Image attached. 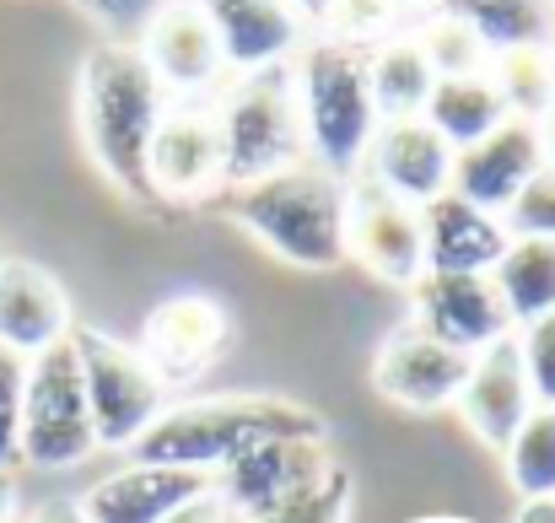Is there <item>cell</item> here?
Returning <instances> with one entry per match:
<instances>
[{
	"label": "cell",
	"instance_id": "1",
	"mask_svg": "<svg viewBox=\"0 0 555 523\" xmlns=\"http://www.w3.org/2000/svg\"><path fill=\"white\" fill-rule=\"evenodd\" d=\"M168 92L152 76V65L141 60L135 43H98L81 60L76 76V114H81V136L92 163L103 168V178L135 200V205H157L152 189V141L163 130L168 114Z\"/></svg>",
	"mask_w": 555,
	"mask_h": 523
},
{
	"label": "cell",
	"instance_id": "2",
	"mask_svg": "<svg viewBox=\"0 0 555 523\" xmlns=\"http://www.w3.org/2000/svg\"><path fill=\"white\" fill-rule=\"evenodd\" d=\"M324 416L275 399V394H210V399H184L157 416V426L130 448L141 464H173V470H199L216 475L227 459L264 437H297V443H324Z\"/></svg>",
	"mask_w": 555,
	"mask_h": 523
},
{
	"label": "cell",
	"instance_id": "3",
	"mask_svg": "<svg viewBox=\"0 0 555 523\" xmlns=\"http://www.w3.org/2000/svg\"><path fill=\"white\" fill-rule=\"evenodd\" d=\"M221 211L292 270L319 276V270H340L351 259V248H346V178H330L313 163H297L286 174L227 189Z\"/></svg>",
	"mask_w": 555,
	"mask_h": 523
},
{
	"label": "cell",
	"instance_id": "4",
	"mask_svg": "<svg viewBox=\"0 0 555 523\" xmlns=\"http://www.w3.org/2000/svg\"><path fill=\"white\" fill-rule=\"evenodd\" d=\"M292 98L302 119V146L313 152V168L330 178H357L367 168L372 136H377V103L367 81V49L340 43V38H313L297 43L292 60Z\"/></svg>",
	"mask_w": 555,
	"mask_h": 523
},
{
	"label": "cell",
	"instance_id": "5",
	"mask_svg": "<svg viewBox=\"0 0 555 523\" xmlns=\"http://www.w3.org/2000/svg\"><path fill=\"white\" fill-rule=\"evenodd\" d=\"M216 125H221V194L297 168L308 146H302V119L292 98V65L243 76L221 98Z\"/></svg>",
	"mask_w": 555,
	"mask_h": 523
},
{
	"label": "cell",
	"instance_id": "6",
	"mask_svg": "<svg viewBox=\"0 0 555 523\" xmlns=\"http://www.w3.org/2000/svg\"><path fill=\"white\" fill-rule=\"evenodd\" d=\"M70 346L81 361V383H87V410H92V432H98V448H135L157 416L168 410V383L146 367V356L103 330H87L76 324L70 330Z\"/></svg>",
	"mask_w": 555,
	"mask_h": 523
},
{
	"label": "cell",
	"instance_id": "7",
	"mask_svg": "<svg viewBox=\"0 0 555 523\" xmlns=\"http://www.w3.org/2000/svg\"><path fill=\"white\" fill-rule=\"evenodd\" d=\"M98 454L87 383L76 346L60 341L54 350L27 361V394H22V464L33 470H76Z\"/></svg>",
	"mask_w": 555,
	"mask_h": 523
},
{
	"label": "cell",
	"instance_id": "8",
	"mask_svg": "<svg viewBox=\"0 0 555 523\" xmlns=\"http://www.w3.org/2000/svg\"><path fill=\"white\" fill-rule=\"evenodd\" d=\"M346 248L351 259L372 270L388 286H415L426 276V232H421V205L399 200L377 178L346 183Z\"/></svg>",
	"mask_w": 555,
	"mask_h": 523
},
{
	"label": "cell",
	"instance_id": "9",
	"mask_svg": "<svg viewBox=\"0 0 555 523\" xmlns=\"http://www.w3.org/2000/svg\"><path fill=\"white\" fill-rule=\"evenodd\" d=\"M330 448L324 443H297V437H264L254 448H243L237 459H227L216 470V497L227 508V519L264 523L281 513L292 497H302L308 486H319L330 475Z\"/></svg>",
	"mask_w": 555,
	"mask_h": 523
},
{
	"label": "cell",
	"instance_id": "10",
	"mask_svg": "<svg viewBox=\"0 0 555 523\" xmlns=\"http://www.w3.org/2000/svg\"><path fill=\"white\" fill-rule=\"evenodd\" d=\"M410 308H415L410 324H421L431 341L464 350V356H480L513 335V314L491 276H431L426 270L410 286Z\"/></svg>",
	"mask_w": 555,
	"mask_h": 523
},
{
	"label": "cell",
	"instance_id": "11",
	"mask_svg": "<svg viewBox=\"0 0 555 523\" xmlns=\"http://www.w3.org/2000/svg\"><path fill=\"white\" fill-rule=\"evenodd\" d=\"M227 341H232V314L205 292H179V297H168L146 314V330H141L135 350L146 356V367L168 388H184L205 367H216Z\"/></svg>",
	"mask_w": 555,
	"mask_h": 523
},
{
	"label": "cell",
	"instance_id": "12",
	"mask_svg": "<svg viewBox=\"0 0 555 523\" xmlns=\"http://www.w3.org/2000/svg\"><path fill=\"white\" fill-rule=\"evenodd\" d=\"M469 367L475 356L431 341L421 324H399L372 361V383L383 399L404 405V410H442V405H459L464 383H469Z\"/></svg>",
	"mask_w": 555,
	"mask_h": 523
},
{
	"label": "cell",
	"instance_id": "13",
	"mask_svg": "<svg viewBox=\"0 0 555 523\" xmlns=\"http://www.w3.org/2000/svg\"><path fill=\"white\" fill-rule=\"evenodd\" d=\"M135 49L173 103H199L227 71L221 43L194 0H173L163 16H152V27L135 38Z\"/></svg>",
	"mask_w": 555,
	"mask_h": 523
},
{
	"label": "cell",
	"instance_id": "14",
	"mask_svg": "<svg viewBox=\"0 0 555 523\" xmlns=\"http://www.w3.org/2000/svg\"><path fill=\"white\" fill-rule=\"evenodd\" d=\"M210 486H216V475L130 459L125 470H114L81 492V513L92 523H168L194 497H205Z\"/></svg>",
	"mask_w": 555,
	"mask_h": 523
},
{
	"label": "cell",
	"instance_id": "15",
	"mask_svg": "<svg viewBox=\"0 0 555 523\" xmlns=\"http://www.w3.org/2000/svg\"><path fill=\"white\" fill-rule=\"evenodd\" d=\"M70 330H76V319H70L65 286L43 265L5 254L0 259V346L33 361L60 341H70Z\"/></svg>",
	"mask_w": 555,
	"mask_h": 523
},
{
	"label": "cell",
	"instance_id": "16",
	"mask_svg": "<svg viewBox=\"0 0 555 523\" xmlns=\"http://www.w3.org/2000/svg\"><path fill=\"white\" fill-rule=\"evenodd\" d=\"M545 168V141L534 119H507L502 130H491L486 141H475L469 152L453 157V194H464L469 205L502 216L518 189Z\"/></svg>",
	"mask_w": 555,
	"mask_h": 523
},
{
	"label": "cell",
	"instance_id": "17",
	"mask_svg": "<svg viewBox=\"0 0 555 523\" xmlns=\"http://www.w3.org/2000/svg\"><path fill=\"white\" fill-rule=\"evenodd\" d=\"M152 189L157 200H194L221 189V125L205 103H168L152 141Z\"/></svg>",
	"mask_w": 555,
	"mask_h": 523
},
{
	"label": "cell",
	"instance_id": "18",
	"mask_svg": "<svg viewBox=\"0 0 555 523\" xmlns=\"http://www.w3.org/2000/svg\"><path fill=\"white\" fill-rule=\"evenodd\" d=\"M421 232H426V270L431 276H491L513 243L502 216L469 205L453 189L421 205Z\"/></svg>",
	"mask_w": 555,
	"mask_h": 523
},
{
	"label": "cell",
	"instance_id": "19",
	"mask_svg": "<svg viewBox=\"0 0 555 523\" xmlns=\"http://www.w3.org/2000/svg\"><path fill=\"white\" fill-rule=\"evenodd\" d=\"M459 410H464L469 432H475L486 448L507 454V443L518 437V426H524L529 410H534L529 372H524V356H518V335H507V341H496L491 350L475 356L469 383H464V394H459Z\"/></svg>",
	"mask_w": 555,
	"mask_h": 523
},
{
	"label": "cell",
	"instance_id": "20",
	"mask_svg": "<svg viewBox=\"0 0 555 523\" xmlns=\"http://www.w3.org/2000/svg\"><path fill=\"white\" fill-rule=\"evenodd\" d=\"M221 43V60L243 76L286 65L302 43V16L286 0H194Z\"/></svg>",
	"mask_w": 555,
	"mask_h": 523
},
{
	"label": "cell",
	"instance_id": "21",
	"mask_svg": "<svg viewBox=\"0 0 555 523\" xmlns=\"http://www.w3.org/2000/svg\"><path fill=\"white\" fill-rule=\"evenodd\" d=\"M453 146L426 119H383L367 152V178L393 189L410 205H426L453 189Z\"/></svg>",
	"mask_w": 555,
	"mask_h": 523
},
{
	"label": "cell",
	"instance_id": "22",
	"mask_svg": "<svg viewBox=\"0 0 555 523\" xmlns=\"http://www.w3.org/2000/svg\"><path fill=\"white\" fill-rule=\"evenodd\" d=\"M421 119L453 146V152H469L475 141H486L491 130H502L513 114L502 103V92L491 87V76H437Z\"/></svg>",
	"mask_w": 555,
	"mask_h": 523
},
{
	"label": "cell",
	"instance_id": "23",
	"mask_svg": "<svg viewBox=\"0 0 555 523\" xmlns=\"http://www.w3.org/2000/svg\"><path fill=\"white\" fill-rule=\"evenodd\" d=\"M367 81L377 119H421V109L437 87V71L415 33H388L383 43L367 49Z\"/></svg>",
	"mask_w": 555,
	"mask_h": 523
},
{
	"label": "cell",
	"instance_id": "24",
	"mask_svg": "<svg viewBox=\"0 0 555 523\" xmlns=\"http://www.w3.org/2000/svg\"><path fill=\"white\" fill-rule=\"evenodd\" d=\"M551 0H437V16L464 22L486 43V54L524 49V43H551Z\"/></svg>",
	"mask_w": 555,
	"mask_h": 523
},
{
	"label": "cell",
	"instance_id": "25",
	"mask_svg": "<svg viewBox=\"0 0 555 523\" xmlns=\"http://www.w3.org/2000/svg\"><path fill=\"white\" fill-rule=\"evenodd\" d=\"M513 324H534L555 314V238H513L491 270Z\"/></svg>",
	"mask_w": 555,
	"mask_h": 523
},
{
	"label": "cell",
	"instance_id": "26",
	"mask_svg": "<svg viewBox=\"0 0 555 523\" xmlns=\"http://www.w3.org/2000/svg\"><path fill=\"white\" fill-rule=\"evenodd\" d=\"M491 87L502 92L513 119H545V109L555 103V49L551 43H524V49H502L486 65Z\"/></svg>",
	"mask_w": 555,
	"mask_h": 523
},
{
	"label": "cell",
	"instance_id": "27",
	"mask_svg": "<svg viewBox=\"0 0 555 523\" xmlns=\"http://www.w3.org/2000/svg\"><path fill=\"white\" fill-rule=\"evenodd\" d=\"M502 459H507V481H513V492H518L524 502L555 497V410H540V405H534Z\"/></svg>",
	"mask_w": 555,
	"mask_h": 523
},
{
	"label": "cell",
	"instance_id": "28",
	"mask_svg": "<svg viewBox=\"0 0 555 523\" xmlns=\"http://www.w3.org/2000/svg\"><path fill=\"white\" fill-rule=\"evenodd\" d=\"M415 38H421V49H426V60H431L437 76H480L491 65L486 43L464 22H453V16H426V27Z\"/></svg>",
	"mask_w": 555,
	"mask_h": 523
},
{
	"label": "cell",
	"instance_id": "29",
	"mask_svg": "<svg viewBox=\"0 0 555 523\" xmlns=\"http://www.w3.org/2000/svg\"><path fill=\"white\" fill-rule=\"evenodd\" d=\"M346 513H351V475L340 464H330V475L319 486L292 497L281 513H270L264 523H346Z\"/></svg>",
	"mask_w": 555,
	"mask_h": 523
},
{
	"label": "cell",
	"instance_id": "30",
	"mask_svg": "<svg viewBox=\"0 0 555 523\" xmlns=\"http://www.w3.org/2000/svg\"><path fill=\"white\" fill-rule=\"evenodd\" d=\"M502 221H507V238H555V168L551 163L518 189V200L502 211Z\"/></svg>",
	"mask_w": 555,
	"mask_h": 523
},
{
	"label": "cell",
	"instance_id": "31",
	"mask_svg": "<svg viewBox=\"0 0 555 523\" xmlns=\"http://www.w3.org/2000/svg\"><path fill=\"white\" fill-rule=\"evenodd\" d=\"M22 394H27V361L0 346V470L22 464Z\"/></svg>",
	"mask_w": 555,
	"mask_h": 523
},
{
	"label": "cell",
	"instance_id": "32",
	"mask_svg": "<svg viewBox=\"0 0 555 523\" xmlns=\"http://www.w3.org/2000/svg\"><path fill=\"white\" fill-rule=\"evenodd\" d=\"M393 0H335V11L324 16L330 22V38L340 43H357V49H372L388 38V22H393Z\"/></svg>",
	"mask_w": 555,
	"mask_h": 523
},
{
	"label": "cell",
	"instance_id": "33",
	"mask_svg": "<svg viewBox=\"0 0 555 523\" xmlns=\"http://www.w3.org/2000/svg\"><path fill=\"white\" fill-rule=\"evenodd\" d=\"M518 356H524V372H529V394L540 410H555V314L524 324L518 335Z\"/></svg>",
	"mask_w": 555,
	"mask_h": 523
},
{
	"label": "cell",
	"instance_id": "34",
	"mask_svg": "<svg viewBox=\"0 0 555 523\" xmlns=\"http://www.w3.org/2000/svg\"><path fill=\"white\" fill-rule=\"evenodd\" d=\"M70 5L87 11L114 43H135L152 27V16H163L173 0H70Z\"/></svg>",
	"mask_w": 555,
	"mask_h": 523
},
{
	"label": "cell",
	"instance_id": "35",
	"mask_svg": "<svg viewBox=\"0 0 555 523\" xmlns=\"http://www.w3.org/2000/svg\"><path fill=\"white\" fill-rule=\"evenodd\" d=\"M168 523H227V508H221V497H216V486H210L205 497H194V502L179 508Z\"/></svg>",
	"mask_w": 555,
	"mask_h": 523
},
{
	"label": "cell",
	"instance_id": "36",
	"mask_svg": "<svg viewBox=\"0 0 555 523\" xmlns=\"http://www.w3.org/2000/svg\"><path fill=\"white\" fill-rule=\"evenodd\" d=\"M27 523H92V519L81 513V502H70V497H54V502H38Z\"/></svg>",
	"mask_w": 555,
	"mask_h": 523
},
{
	"label": "cell",
	"instance_id": "37",
	"mask_svg": "<svg viewBox=\"0 0 555 523\" xmlns=\"http://www.w3.org/2000/svg\"><path fill=\"white\" fill-rule=\"evenodd\" d=\"M513 523H555V497H545V502H524Z\"/></svg>",
	"mask_w": 555,
	"mask_h": 523
},
{
	"label": "cell",
	"instance_id": "38",
	"mask_svg": "<svg viewBox=\"0 0 555 523\" xmlns=\"http://www.w3.org/2000/svg\"><path fill=\"white\" fill-rule=\"evenodd\" d=\"M0 523H16V481H11V470H0Z\"/></svg>",
	"mask_w": 555,
	"mask_h": 523
},
{
	"label": "cell",
	"instance_id": "39",
	"mask_svg": "<svg viewBox=\"0 0 555 523\" xmlns=\"http://www.w3.org/2000/svg\"><path fill=\"white\" fill-rule=\"evenodd\" d=\"M297 16H308V22H324L330 11H335V0H286Z\"/></svg>",
	"mask_w": 555,
	"mask_h": 523
},
{
	"label": "cell",
	"instance_id": "40",
	"mask_svg": "<svg viewBox=\"0 0 555 523\" xmlns=\"http://www.w3.org/2000/svg\"><path fill=\"white\" fill-rule=\"evenodd\" d=\"M540 141H545V163L555 168V103L545 109V119H540Z\"/></svg>",
	"mask_w": 555,
	"mask_h": 523
},
{
	"label": "cell",
	"instance_id": "41",
	"mask_svg": "<svg viewBox=\"0 0 555 523\" xmlns=\"http://www.w3.org/2000/svg\"><path fill=\"white\" fill-rule=\"evenodd\" d=\"M393 5H426V0H393ZM431 5H437V0H431Z\"/></svg>",
	"mask_w": 555,
	"mask_h": 523
},
{
	"label": "cell",
	"instance_id": "42",
	"mask_svg": "<svg viewBox=\"0 0 555 523\" xmlns=\"http://www.w3.org/2000/svg\"><path fill=\"white\" fill-rule=\"evenodd\" d=\"M551 49H555V27H551Z\"/></svg>",
	"mask_w": 555,
	"mask_h": 523
},
{
	"label": "cell",
	"instance_id": "43",
	"mask_svg": "<svg viewBox=\"0 0 555 523\" xmlns=\"http://www.w3.org/2000/svg\"><path fill=\"white\" fill-rule=\"evenodd\" d=\"M0 259H5V248H0Z\"/></svg>",
	"mask_w": 555,
	"mask_h": 523
},
{
	"label": "cell",
	"instance_id": "44",
	"mask_svg": "<svg viewBox=\"0 0 555 523\" xmlns=\"http://www.w3.org/2000/svg\"><path fill=\"white\" fill-rule=\"evenodd\" d=\"M551 5H555V0H551Z\"/></svg>",
	"mask_w": 555,
	"mask_h": 523
}]
</instances>
